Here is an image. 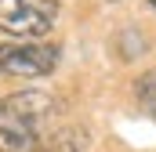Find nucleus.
Masks as SVG:
<instances>
[{
	"instance_id": "f257e3e1",
	"label": "nucleus",
	"mask_w": 156,
	"mask_h": 152,
	"mask_svg": "<svg viewBox=\"0 0 156 152\" xmlns=\"http://www.w3.org/2000/svg\"><path fill=\"white\" fill-rule=\"evenodd\" d=\"M51 98L40 91H18L0 98V152H33L51 116Z\"/></svg>"
},
{
	"instance_id": "f03ea898",
	"label": "nucleus",
	"mask_w": 156,
	"mask_h": 152,
	"mask_svg": "<svg viewBox=\"0 0 156 152\" xmlns=\"http://www.w3.org/2000/svg\"><path fill=\"white\" fill-rule=\"evenodd\" d=\"M58 18L55 0H0V29L11 36H44Z\"/></svg>"
},
{
	"instance_id": "7ed1b4c3",
	"label": "nucleus",
	"mask_w": 156,
	"mask_h": 152,
	"mask_svg": "<svg viewBox=\"0 0 156 152\" xmlns=\"http://www.w3.org/2000/svg\"><path fill=\"white\" fill-rule=\"evenodd\" d=\"M58 65V47H22L4 43L0 47V76H47Z\"/></svg>"
},
{
	"instance_id": "20e7f679",
	"label": "nucleus",
	"mask_w": 156,
	"mask_h": 152,
	"mask_svg": "<svg viewBox=\"0 0 156 152\" xmlns=\"http://www.w3.org/2000/svg\"><path fill=\"white\" fill-rule=\"evenodd\" d=\"M83 130H58L55 138H51V145L47 152H83Z\"/></svg>"
},
{
	"instance_id": "39448f33",
	"label": "nucleus",
	"mask_w": 156,
	"mask_h": 152,
	"mask_svg": "<svg viewBox=\"0 0 156 152\" xmlns=\"http://www.w3.org/2000/svg\"><path fill=\"white\" fill-rule=\"evenodd\" d=\"M138 105L156 119V69H153V73H145V76H142V83H138Z\"/></svg>"
},
{
	"instance_id": "423d86ee",
	"label": "nucleus",
	"mask_w": 156,
	"mask_h": 152,
	"mask_svg": "<svg viewBox=\"0 0 156 152\" xmlns=\"http://www.w3.org/2000/svg\"><path fill=\"white\" fill-rule=\"evenodd\" d=\"M149 4H153V7H156V0H149Z\"/></svg>"
}]
</instances>
